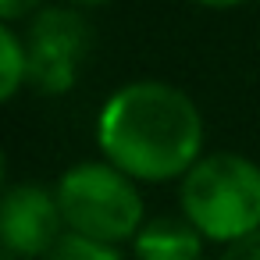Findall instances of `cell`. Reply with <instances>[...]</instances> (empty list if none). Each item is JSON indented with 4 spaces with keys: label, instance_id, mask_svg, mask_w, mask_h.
Wrapping results in <instances>:
<instances>
[{
    "label": "cell",
    "instance_id": "obj_1",
    "mask_svg": "<svg viewBox=\"0 0 260 260\" xmlns=\"http://www.w3.org/2000/svg\"><path fill=\"white\" fill-rule=\"evenodd\" d=\"M203 143L200 104L164 79H132L107 93L96 111L100 157L139 185L182 182L203 157Z\"/></svg>",
    "mask_w": 260,
    "mask_h": 260
},
{
    "label": "cell",
    "instance_id": "obj_2",
    "mask_svg": "<svg viewBox=\"0 0 260 260\" xmlns=\"http://www.w3.org/2000/svg\"><path fill=\"white\" fill-rule=\"evenodd\" d=\"M178 210L217 246L260 232V164L235 150L203 153L178 182Z\"/></svg>",
    "mask_w": 260,
    "mask_h": 260
},
{
    "label": "cell",
    "instance_id": "obj_3",
    "mask_svg": "<svg viewBox=\"0 0 260 260\" xmlns=\"http://www.w3.org/2000/svg\"><path fill=\"white\" fill-rule=\"evenodd\" d=\"M54 192L68 232L121 246V242H132L146 224V203H143L139 182L104 157L72 164L57 178Z\"/></svg>",
    "mask_w": 260,
    "mask_h": 260
},
{
    "label": "cell",
    "instance_id": "obj_4",
    "mask_svg": "<svg viewBox=\"0 0 260 260\" xmlns=\"http://www.w3.org/2000/svg\"><path fill=\"white\" fill-rule=\"evenodd\" d=\"M29 86L43 96H68L93 50V29L82 8L50 4L25 22Z\"/></svg>",
    "mask_w": 260,
    "mask_h": 260
},
{
    "label": "cell",
    "instance_id": "obj_5",
    "mask_svg": "<svg viewBox=\"0 0 260 260\" xmlns=\"http://www.w3.org/2000/svg\"><path fill=\"white\" fill-rule=\"evenodd\" d=\"M68 232L57 192L40 182H11L0 203V239L11 256L43 260Z\"/></svg>",
    "mask_w": 260,
    "mask_h": 260
},
{
    "label": "cell",
    "instance_id": "obj_6",
    "mask_svg": "<svg viewBox=\"0 0 260 260\" xmlns=\"http://www.w3.org/2000/svg\"><path fill=\"white\" fill-rule=\"evenodd\" d=\"M207 239L178 214V217H146L139 235L132 239L136 260H200Z\"/></svg>",
    "mask_w": 260,
    "mask_h": 260
},
{
    "label": "cell",
    "instance_id": "obj_7",
    "mask_svg": "<svg viewBox=\"0 0 260 260\" xmlns=\"http://www.w3.org/2000/svg\"><path fill=\"white\" fill-rule=\"evenodd\" d=\"M29 86V47L18 25L0 22V100L11 104Z\"/></svg>",
    "mask_w": 260,
    "mask_h": 260
},
{
    "label": "cell",
    "instance_id": "obj_8",
    "mask_svg": "<svg viewBox=\"0 0 260 260\" xmlns=\"http://www.w3.org/2000/svg\"><path fill=\"white\" fill-rule=\"evenodd\" d=\"M43 260H125V256L111 242H100V239H89V235H79V232H64L61 242Z\"/></svg>",
    "mask_w": 260,
    "mask_h": 260
},
{
    "label": "cell",
    "instance_id": "obj_9",
    "mask_svg": "<svg viewBox=\"0 0 260 260\" xmlns=\"http://www.w3.org/2000/svg\"><path fill=\"white\" fill-rule=\"evenodd\" d=\"M36 11H43V0H0V22H29Z\"/></svg>",
    "mask_w": 260,
    "mask_h": 260
},
{
    "label": "cell",
    "instance_id": "obj_10",
    "mask_svg": "<svg viewBox=\"0 0 260 260\" xmlns=\"http://www.w3.org/2000/svg\"><path fill=\"white\" fill-rule=\"evenodd\" d=\"M217 260H260V232H253V235H246V239L224 246Z\"/></svg>",
    "mask_w": 260,
    "mask_h": 260
},
{
    "label": "cell",
    "instance_id": "obj_11",
    "mask_svg": "<svg viewBox=\"0 0 260 260\" xmlns=\"http://www.w3.org/2000/svg\"><path fill=\"white\" fill-rule=\"evenodd\" d=\"M189 4H196L203 11H235V8L249 4V0H189Z\"/></svg>",
    "mask_w": 260,
    "mask_h": 260
},
{
    "label": "cell",
    "instance_id": "obj_12",
    "mask_svg": "<svg viewBox=\"0 0 260 260\" xmlns=\"http://www.w3.org/2000/svg\"><path fill=\"white\" fill-rule=\"evenodd\" d=\"M64 4H72V8H82V11H89V8H104V4H111V0H64Z\"/></svg>",
    "mask_w": 260,
    "mask_h": 260
}]
</instances>
